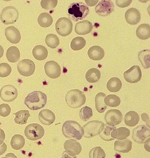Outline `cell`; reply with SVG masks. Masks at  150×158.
<instances>
[{"label": "cell", "instance_id": "obj_1", "mask_svg": "<svg viewBox=\"0 0 150 158\" xmlns=\"http://www.w3.org/2000/svg\"><path fill=\"white\" fill-rule=\"evenodd\" d=\"M47 97L46 94L39 91L30 93L25 98L24 103L32 110H37L43 108L46 105Z\"/></svg>", "mask_w": 150, "mask_h": 158}, {"label": "cell", "instance_id": "obj_2", "mask_svg": "<svg viewBox=\"0 0 150 158\" xmlns=\"http://www.w3.org/2000/svg\"><path fill=\"white\" fill-rule=\"evenodd\" d=\"M63 135L68 138L80 140L84 135L83 127L75 121L68 120L65 122L62 127Z\"/></svg>", "mask_w": 150, "mask_h": 158}, {"label": "cell", "instance_id": "obj_3", "mask_svg": "<svg viewBox=\"0 0 150 158\" xmlns=\"http://www.w3.org/2000/svg\"><path fill=\"white\" fill-rule=\"evenodd\" d=\"M89 13V9L83 2L74 3L68 8V15L70 19L78 21L85 19Z\"/></svg>", "mask_w": 150, "mask_h": 158}, {"label": "cell", "instance_id": "obj_4", "mask_svg": "<svg viewBox=\"0 0 150 158\" xmlns=\"http://www.w3.org/2000/svg\"><path fill=\"white\" fill-rule=\"evenodd\" d=\"M86 98L84 93L78 89H73L67 93L66 101L69 107L78 108L86 103Z\"/></svg>", "mask_w": 150, "mask_h": 158}, {"label": "cell", "instance_id": "obj_5", "mask_svg": "<svg viewBox=\"0 0 150 158\" xmlns=\"http://www.w3.org/2000/svg\"><path fill=\"white\" fill-rule=\"evenodd\" d=\"M105 124L102 122L98 120L91 121L84 125V136L90 138L100 135L104 130Z\"/></svg>", "mask_w": 150, "mask_h": 158}, {"label": "cell", "instance_id": "obj_6", "mask_svg": "<svg viewBox=\"0 0 150 158\" xmlns=\"http://www.w3.org/2000/svg\"><path fill=\"white\" fill-rule=\"evenodd\" d=\"M44 128L36 123L28 124L25 128V136L30 140L36 141L41 139L44 136Z\"/></svg>", "mask_w": 150, "mask_h": 158}, {"label": "cell", "instance_id": "obj_7", "mask_svg": "<svg viewBox=\"0 0 150 158\" xmlns=\"http://www.w3.org/2000/svg\"><path fill=\"white\" fill-rule=\"evenodd\" d=\"M19 13L15 7L9 6L3 8L0 18L2 23L5 25L12 24L17 21Z\"/></svg>", "mask_w": 150, "mask_h": 158}, {"label": "cell", "instance_id": "obj_8", "mask_svg": "<svg viewBox=\"0 0 150 158\" xmlns=\"http://www.w3.org/2000/svg\"><path fill=\"white\" fill-rule=\"evenodd\" d=\"M73 26L71 20L66 17L60 18L55 25L58 34L63 37L67 36L71 33Z\"/></svg>", "mask_w": 150, "mask_h": 158}, {"label": "cell", "instance_id": "obj_9", "mask_svg": "<svg viewBox=\"0 0 150 158\" xmlns=\"http://www.w3.org/2000/svg\"><path fill=\"white\" fill-rule=\"evenodd\" d=\"M149 128L141 125L134 128L133 131L132 138L135 142L139 143H144L150 138Z\"/></svg>", "mask_w": 150, "mask_h": 158}, {"label": "cell", "instance_id": "obj_10", "mask_svg": "<svg viewBox=\"0 0 150 158\" xmlns=\"http://www.w3.org/2000/svg\"><path fill=\"white\" fill-rule=\"evenodd\" d=\"M35 69V64L33 61L29 59H24L18 63V70L22 76H31L34 73Z\"/></svg>", "mask_w": 150, "mask_h": 158}, {"label": "cell", "instance_id": "obj_11", "mask_svg": "<svg viewBox=\"0 0 150 158\" xmlns=\"http://www.w3.org/2000/svg\"><path fill=\"white\" fill-rule=\"evenodd\" d=\"M18 97V91L14 86L11 85H6L0 90L1 99L6 102H12Z\"/></svg>", "mask_w": 150, "mask_h": 158}, {"label": "cell", "instance_id": "obj_12", "mask_svg": "<svg viewBox=\"0 0 150 158\" xmlns=\"http://www.w3.org/2000/svg\"><path fill=\"white\" fill-rule=\"evenodd\" d=\"M123 114L118 110H111L105 113V120L106 124L110 126L114 127L122 123Z\"/></svg>", "mask_w": 150, "mask_h": 158}, {"label": "cell", "instance_id": "obj_13", "mask_svg": "<svg viewBox=\"0 0 150 158\" xmlns=\"http://www.w3.org/2000/svg\"><path fill=\"white\" fill-rule=\"evenodd\" d=\"M142 77L141 68L138 65H134L124 73V77L127 82L135 83L139 82Z\"/></svg>", "mask_w": 150, "mask_h": 158}, {"label": "cell", "instance_id": "obj_14", "mask_svg": "<svg viewBox=\"0 0 150 158\" xmlns=\"http://www.w3.org/2000/svg\"><path fill=\"white\" fill-rule=\"evenodd\" d=\"M115 6L111 1H101L96 6V12L100 16H107L114 11Z\"/></svg>", "mask_w": 150, "mask_h": 158}, {"label": "cell", "instance_id": "obj_15", "mask_svg": "<svg viewBox=\"0 0 150 158\" xmlns=\"http://www.w3.org/2000/svg\"><path fill=\"white\" fill-rule=\"evenodd\" d=\"M45 74L49 77L56 79L61 75V68L59 64L54 61H49L44 66Z\"/></svg>", "mask_w": 150, "mask_h": 158}, {"label": "cell", "instance_id": "obj_16", "mask_svg": "<svg viewBox=\"0 0 150 158\" xmlns=\"http://www.w3.org/2000/svg\"><path fill=\"white\" fill-rule=\"evenodd\" d=\"M63 146L66 153L71 156L79 155L82 151L81 144L75 140H67L65 142Z\"/></svg>", "mask_w": 150, "mask_h": 158}, {"label": "cell", "instance_id": "obj_17", "mask_svg": "<svg viewBox=\"0 0 150 158\" xmlns=\"http://www.w3.org/2000/svg\"><path fill=\"white\" fill-rule=\"evenodd\" d=\"M5 34L7 39L12 44H18L21 40V33L19 30L14 26L6 28Z\"/></svg>", "mask_w": 150, "mask_h": 158}, {"label": "cell", "instance_id": "obj_18", "mask_svg": "<svg viewBox=\"0 0 150 158\" xmlns=\"http://www.w3.org/2000/svg\"><path fill=\"white\" fill-rule=\"evenodd\" d=\"M40 122L45 125H50L54 122L56 116L52 111L48 109L42 110L38 114Z\"/></svg>", "mask_w": 150, "mask_h": 158}, {"label": "cell", "instance_id": "obj_19", "mask_svg": "<svg viewBox=\"0 0 150 158\" xmlns=\"http://www.w3.org/2000/svg\"><path fill=\"white\" fill-rule=\"evenodd\" d=\"M125 17L126 21L130 25H136L141 20V14L135 8L128 9L125 14Z\"/></svg>", "mask_w": 150, "mask_h": 158}, {"label": "cell", "instance_id": "obj_20", "mask_svg": "<svg viewBox=\"0 0 150 158\" xmlns=\"http://www.w3.org/2000/svg\"><path fill=\"white\" fill-rule=\"evenodd\" d=\"M93 26L92 23L87 20L80 21L75 24V33L79 35H85L89 33L93 29Z\"/></svg>", "mask_w": 150, "mask_h": 158}, {"label": "cell", "instance_id": "obj_21", "mask_svg": "<svg viewBox=\"0 0 150 158\" xmlns=\"http://www.w3.org/2000/svg\"><path fill=\"white\" fill-rule=\"evenodd\" d=\"M132 148V142L129 139L117 140L114 143V150L119 152H129Z\"/></svg>", "mask_w": 150, "mask_h": 158}, {"label": "cell", "instance_id": "obj_22", "mask_svg": "<svg viewBox=\"0 0 150 158\" xmlns=\"http://www.w3.org/2000/svg\"><path fill=\"white\" fill-rule=\"evenodd\" d=\"M88 55L89 57L92 60H100L104 58L105 52L102 48L95 45L89 49Z\"/></svg>", "mask_w": 150, "mask_h": 158}, {"label": "cell", "instance_id": "obj_23", "mask_svg": "<svg viewBox=\"0 0 150 158\" xmlns=\"http://www.w3.org/2000/svg\"><path fill=\"white\" fill-rule=\"evenodd\" d=\"M130 135V131L125 127H120L116 129L114 128L111 131V137L115 139L123 140L126 139Z\"/></svg>", "mask_w": 150, "mask_h": 158}, {"label": "cell", "instance_id": "obj_24", "mask_svg": "<svg viewBox=\"0 0 150 158\" xmlns=\"http://www.w3.org/2000/svg\"><path fill=\"white\" fill-rule=\"evenodd\" d=\"M140 117L135 111H130L126 114L124 117V122L128 126L133 127L139 123Z\"/></svg>", "mask_w": 150, "mask_h": 158}, {"label": "cell", "instance_id": "obj_25", "mask_svg": "<svg viewBox=\"0 0 150 158\" xmlns=\"http://www.w3.org/2000/svg\"><path fill=\"white\" fill-rule=\"evenodd\" d=\"M32 53L34 58L38 60H43L47 57L48 51L46 48L43 45H38L33 48Z\"/></svg>", "mask_w": 150, "mask_h": 158}, {"label": "cell", "instance_id": "obj_26", "mask_svg": "<svg viewBox=\"0 0 150 158\" xmlns=\"http://www.w3.org/2000/svg\"><path fill=\"white\" fill-rule=\"evenodd\" d=\"M6 57L8 61L11 63H16L20 57V52L19 48L15 46L10 47L7 50Z\"/></svg>", "mask_w": 150, "mask_h": 158}, {"label": "cell", "instance_id": "obj_27", "mask_svg": "<svg viewBox=\"0 0 150 158\" xmlns=\"http://www.w3.org/2000/svg\"><path fill=\"white\" fill-rule=\"evenodd\" d=\"M137 36L141 40L148 39L150 37V26L148 24H142L136 30Z\"/></svg>", "mask_w": 150, "mask_h": 158}, {"label": "cell", "instance_id": "obj_28", "mask_svg": "<svg viewBox=\"0 0 150 158\" xmlns=\"http://www.w3.org/2000/svg\"><path fill=\"white\" fill-rule=\"evenodd\" d=\"M106 96L105 93H99L95 97V106L96 110L100 113H103L107 108L106 105L104 102V98Z\"/></svg>", "mask_w": 150, "mask_h": 158}, {"label": "cell", "instance_id": "obj_29", "mask_svg": "<svg viewBox=\"0 0 150 158\" xmlns=\"http://www.w3.org/2000/svg\"><path fill=\"white\" fill-rule=\"evenodd\" d=\"M106 87L109 91L112 93H117L122 88V81L118 78H111L107 83Z\"/></svg>", "mask_w": 150, "mask_h": 158}, {"label": "cell", "instance_id": "obj_30", "mask_svg": "<svg viewBox=\"0 0 150 158\" xmlns=\"http://www.w3.org/2000/svg\"><path fill=\"white\" fill-rule=\"evenodd\" d=\"M15 115L14 121L15 123L20 125L26 124L27 123L28 119L31 115L29 112L27 110H22L14 113Z\"/></svg>", "mask_w": 150, "mask_h": 158}, {"label": "cell", "instance_id": "obj_31", "mask_svg": "<svg viewBox=\"0 0 150 158\" xmlns=\"http://www.w3.org/2000/svg\"><path fill=\"white\" fill-rule=\"evenodd\" d=\"M25 144V140L24 136L21 135L16 134L12 138L11 141V145L15 150H20L24 147Z\"/></svg>", "mask_w": 150, "mask_h": 158}, {"label": "cell", "instance_id": "obj_32", "mask_svg": "<svg viewBox=\"0 0 150 158\" xmlns=\"http://www.w3.org/2000/svg\"><path fill=\"white\" fill-rule=\"evenodd\" d=\"M101 75V73L98 69L96 68H91L86 73V80L90 83H95L99 81Z\"/></svg>", "mask_w": 150, "mask_h": 158}, {"label": "cell", "instance_id": "obj_33", "mask_svg": "<svg viewBox=\"0 0 150 158\" xmlns=\"http://www.w3.org/2000/svg\"><path fill=\"white\" fill-rule=\"evenodd\" d=\"M53 19L51 15L47 13H42L38 16V22L43 27H47L52 25Z\"/></svg>", "mask_w": 150, "mask_h": 158}, {"label": "cell", "instance_id": "obj_34", "mask_svg": "<svg viewBox=\"0 0 150 158\" xmlns=\"http://www.w3.org/2000/svg\"><path fill=\"white\" fill-rule=\"evenodd\" d=\"M149 50H142L139 52L138 57L143 67L145 69L150 67V54Z\"/></svg>", "mask_w": 150, "mask_h": 158}, {"label": "cell", "instance_id": "obj_35", "mask_svg": "<svg viewBox=\"0 0 150 158\" xmlns=\"http://www.w3.org/2000/svg\"><path fill=\"white\" fill-rule=\"evenodd\" d=\"M86 45V40L81 37H77L72 40L71 48L74 51H79L83 48Z\"/></svg>", "mask_w": 150, "mask_h": 158}, {"label": "cell", "instance_id": "obj_36", "mask_svg": "<svg viewBox=\"0 0 150 158\" xmlns=\"http://www.w3.org/2000/svg\"><path fill=\"white\" fill-rule=\"evenodd\" d=\"M104 100L105 105L110 107H117L121 104V99L116 94H109Z\"/></svg>", "mask_w": 150, "mask_h": 158}, {"label": "cell", "instance_id": "obj_37", "mask_svg": "<svg viewBox=\"0 0 150 158\" xmlns=\"http://www.w3.org/2000/svg\"><path fill=\"white\" fill-rule=\"evenodd\" d=\"M45 44L51 48H57L60 44V40L56 35L49 34L47 35L45 39Z\"/></svg>", "mask_w": 150, "mask_h": 158}, {"label": "cell", "instance_id": "obj_38", "mask_svg": "<svg viewBox=\"0 0 150 158\" xmlns=\"http://www.w3.org/2000/svg\"><path fill=\"white\" fill-rule=\"evenodd\" d=\"M93 114L92 109L88 106L83 107L79 112L80 118L84 122L89 120V118L92 117Z\"/></svg>", "mask_w": 150, "mask_h": 158}, {"label": "cell", "instance_id": "obj_39", "mask_svg": "<svg viewBox=\"0 0 150 158\" xmlns=\"http://www.w3.org/2000/svg\"><path fill=\"white\" fill-rule=\"evenodd\" d=\"M89 156L90 158H105L106 155L101 147H97L91 149Z\"/></svg>", "mask_w": 150, "mask_h": 158}, {"label": "cell", "instance_id": "obj_40", "mask_svg": "<svg viewBox=\"0 0 150 158\" xmlns=\"http://www.w3.org/2000/svg\"><path fill=\"white\" fill-rule=\"evenodd\" d=\"M115 128L105 125L104 130L100 134V136L101 138L102 139L105 141L114 140V139L111 137V131Z\"/></svg>", "mask_w": 150, "mask_h": 158}, {"label": "cell", "instance_id": "obj_41", "mask_svg": "<svg viewBox=\"0 0 150 158\" xmlns=\"http://www.w3.org/2000/svg\"><path fill=\"white\" fill-rule=\"evenodd\" d=\"M11 71V67L8 63H2L0 64V77H7L10 75Z\"/></svg>", "mask_w": 150, "mask_h": 158}, {"label": "cell", "instance_id": "obj_42", "mask_svg": "<svg viewBox=\"0 0 150 158\" xmlns=\"http://www.w3.org/2000/svg\"><path fill=\"white\" fill-rule=\"evenodd\" d=\"M58 1H48V0H42L41 2L42 8L44 9L50 10L54 8L57 6Z\"/></svg>", "mask_w": 150, "mask_h": 158}, {"label": "cell", "instance_id": "obj_43", "mask_svg": "<svg viewBox=\"0 0 150 158\" xmlns=\"http://www.w3.org/2000/svg\"><path fill=\"white\" fill-rule=\"evenodd\" d=\"M11 108L8 104L3 103L0 105V116L6 117L10 114Z\"/></svg>", "mask_w": 150, "mask_h": 158}, {"label": "cell", "instance_id": "obj_44", "mask_svg": "<svg viewBox=\"0 0 150 158\" xmlns=\"http://www.w3.org/2000/svg\"><path fill=\"white\" fill-rule=\"evenodd\" d=\"M116 4L121 8H125L131 4L132 1H116Z\"/></svg>", "mask_w": 150, "mask_h": 158}, {"label": "cell", "instance_id": "obj_45", "mask_svg": "<svg viewBox=\"0 0 150 158\" xmlns=\"http://www.w3.org/2000/svg\"><path fill=\"white\" fill-rule=\"evenodd\" d=\"M6 135L4 131L0 128V145L2 144L5 139Z\"/></svg>", "mask_w": 150, "mask_h": 158}, {"label": "cell", "instance_id": "obj_46", "mask_svg": "<svg viewBox=\"0 0 150 158\" xmlns=\"http://www.w3.org/2000/svg\"><path fill=\"white\" fill-rule=\"evenodd\" d=\"M7 145L5 143H3L2 146H0V156L3 155L7 150Z\"/></svg>", "mask_w": 150, "mask_h": 158}, {"label": "cell", "instance_id": "obj_47", "mask_svg": "<svg viewBox=\"0 0 150 158\" xmlns=\"http://www.w3.org/2000/svg\"><path fill=\"white\" fill-rule=\"evenodd\" d=\"M86 4L90 6H95L98 2V1H85Z\"/></svg>", "mask_w": 150, "mask_h": 158}, {"label": "cell", "instance_id": "obj_48", "mask_svg": "<svg viewBox=\"0 0 150 158\" xmlns=\"http://www.w3.org/2000/svg\"><path fill=\"white\" fill-rule=\"evenodd\" d=\"M141 117H142L143 120L146 122V124H147L146 120L148 119V120H149V117L148 114L145 113H143L142 114H141Z\"/></svg>", "mask_w": 150, "mask_h": 158}, {"label": "cell", "instance_id": "obj_49", "mask_svg": "<svg viewBox=\"0 0 150 158\" xmlns=\"http://www.w3.org/2000/svg\"><path fill=\"white\" fill-rule=\"evenodd\" d=\"M4 54V49L2 45H0V58H2Z\"/></svg>", "mask_w": 150, "mask_h": 158}]
</instances>
